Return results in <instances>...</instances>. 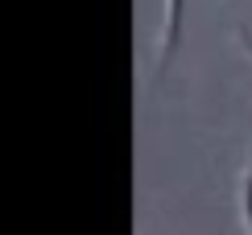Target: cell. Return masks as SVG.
<instances>
[{
  "mask_svg": "<svg viewBox=\"0 0 252 235\" xmlns=\"http://www.w3.org/2000/svg\"><path fill=\"white\" fill-rule=\"evenodd\" d=\"M178 29H182V0H161V37H157V62H165L178 46Z\"/></svg>",
  "mask_w": 252,
  "mask_h": 235,
  "instance_id": "6da1fadb",
  "label": "cell"
}]
</instances>
